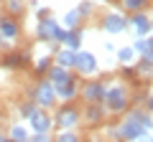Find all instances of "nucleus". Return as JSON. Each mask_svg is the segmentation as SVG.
I'll return each mask as SVG.
<instances>
[{"label":"nucleus","instance_id":"nucleus-7","mask_svg":"<svg viewBox=\"0 0 153 142\" xmlns=\"http://www.w3.org/2000/svg\"><path fill=\"white\" fill-rule=\"evenodd\" d=\"M100 26H102V31L107 33V36H117V33L128 31V18L123 15V13H117V10H110V13L102 15Z\"/></svg>","mask_w":153,"mask_h":142},{"label":"nucleus","instance_id":"nucleus-16","mask_svg":"<svg viewBox=\"0 0 153 142\" xmlns=\"http://www.w3.org/2000/svg\"><path fill=\"white\" fill-rule=\"evenodd\" d=\"M82 41H84V31L82 28H71V31H66L61 46H66V48H71V51H79L82 48Z\"/></svg>","mask_w":153,"mask_h":142},{"label":"nucleus","instance_id":"nucleus-28","mask_svg":"<svg viewBox=\"0 0 153 142\" xmlns=\"http://www.w3.org/2000/svg\"><path fill=\"white\" fill-rule=\"evenodd\" d=\"M146 109H148V112H151V114H153V94H151V97L146 99Z\"/></svg>","mask_w":153,"mask_h":142},{"label":"nucleus","instance_id":"nucleus-10","mask_svg":"<svg viewBox=\"0 0 153 142\" xmlns=\"http://www.w3.org/2000/svg\"><path fill=\"white\" fill-rule=\"evenodd\" d=\"M56 97H59V102H74V99L79 97V79L71 76L69 81L59 84V86H56Z\"/></svg>","mask_w":153,"mask_h":142},{"label":"nucleus","instance_id":"nucleus-5","mask_svg":"<svg viewBox=\"0 0 153 142\" xmlns=\"http://www.w3.org/2000/svg\"><path fill=\"white\" fill-rule=\"evenodd\" d=\"M21 36H23L21 20H18L16 15L3 13V15H0V38L5 41L8 46H13V43H18V41H21Z\"/></svg>","mask_w":153,"mask_h":142},{"label":"nucleus","instance_id":"nucleus-23","mask_svg":"<svg viewBox=\"0 0 153 142\" xmlns=\"http://www.w3.org/2000/svg\"><path fill=\"white\" fill-rule=\"evenodd\" d=\"M3 5H5L8 15H16V18L26 10V3H23V0H3Z\"/></svg>","mask_w":153,"mask_h":142},{"label":"nucleus","instance_id":"nucleus-26","mask_svg":"<svg viewBox=\"0 0 153 142\" xmlns=\"http://www.w3.org/2000/svg\"><path fill=\"white\" fill-rule=\"evenodd\" d=\"M76 10H79V15H82V18H89L94 13V3H92V0H82V3L76 5Z\"/></svg>","mask_w":153,"mask_h":142},{"label":"nucleus","instance_id":"nucleus-27","mask_svg":"<svg viewBox=\"0 0 153 142\" xmlns=\"http://www.w3.org/2000/svg\"><path fill=\"white\" fill-rule=\"evenodd\" d=\"M28 142H54V135L51 132H31Z\"/></svg>","mask_w":153,"mask_h":142},{"label":"nucleus","instance_id":"nucleus-33","mask_svg":"<svg viewBox=\"0 0 153 142\" xmlns=\"http://www.w3.org/2000/svg\"><path fill=\"white\" fill-rule=\"evenodd\" d=\"M148 41H151V48H153V36H151V38H148Z\"/></svg>","mask_w":153,"mask_h":142},{"label":"nucleus","instance_id":"nucleus-30","mask_svg":"<svg viewBox=\"0 0 153 142\" xmlns=\"http://www.w3.org/2000/svg\"><path fill=\"white\" fill-rule=\"evenodd\" d=\"M0 142H13V140H10L8 135H0Z\"/></svg>","mask_w":153,"mask_h":142},{"label":"nucleus","instance_id":"nucleus-9","mask_svg":"<svg viewBox=\"0 0 153 142\" xmlns=\"http://www.w3.org/2000/svg\"><path fill=\"white\" fill-rule=\"evenodd\" d=\"M28 127H31V132H51L54 130V117H51L49 109H38L28 119Z\"/></svg>","mask_w":153,"mask_h":142},{"label":"nucleus","instance_id":"nucleus-20","mask_svg":"<svg viewBox=\"0 0 153 142\" xmlns=\"http://www.w3.org/2000/svg\"><path fill=\"white\" fill-rule=\"evenodd\" d=\"M38 109H41V107H38V104L36 102H33V99H23V102H21V107H18V114H21V119H31V117L33 114H36V112Z\"/></svg>","mask_w":153,"mask_h":142},{"label":"nucleus","instance_id":"nucleus-25","mask_svg":"<svg viewBox=\"0 0 153 142\" xmlns=\"http://www.w3.org/2000/svg\"><path fill=\"white\" fill-rule=\"evenodd\" d=\"M138 74H148V76H153V59H146V56H140V61H138Z\"/></svg>","mask_w":153,"mask_h":142},{"label":"nucleus","instance_id":"nucleus-14","mask_svg":"<svg viewBox=\"0 0 153 142\" xmlns=\"http://www.w3.org/2000/svg\"><path fill=\"white\" fill-rule=\"evenodd\" d=\"M54 64H59V66H64V69H71V71H74V66H76V51L66 48V46L56 48V51H54Z\"/></svg>","mask_w":153,"mask_h":142},{"label":"nucleus","instance_id":"nucleus-22","mask_svg":"<svg viewBox=\"0 0 153 142\" xmlns=\"http://www.w3.org/2000/svg\"><path fill=\"white\" fill-rule=\"evenodd\" d=\"M54 142H82V137L76 130H59L54 135Z\"/></svg>","mask_w":153,"mask_h":142},{"label":"nucleus","instance_id":"nucleus-29","mask_svg":"<svg viewBox=\"0 0 153 142\" xmlns=\"http://www.w3.org/2000/svg\"><path fill=\"white\" fill-rule=\"evenodd\" d=\"M105 48H107V51H112V53L117 51V48H115V43H112V41H105Z\"/></svg>","mask_w":153,"mask_h":142},{"label":"nucleus","instance_id":"nucleus-13","mask_svg":"<svg viewBox=\"0 0 153 142\" xmlns=\"http://www.w3.org/2000/svg\"><path fill=\"white\" fill-rule=\"evenodd\" d=\"M31 53H26V51H10V53H5V59H3V64L8 66V69H26V66H31Z\"/></svg>","mask_w":153,"mask_h":142},{"label":"nucleus","instance_id":"nucleus-21","mask_svg":"<svg viewBox=\"0 0 153 142\" xmlns=\"http://www.w3.org/2000/svg\"><path fill=\"white\" fill-rule=\"evenodd\" d=\"M115 56H117V61H120L123 66H125V64H133V61L138 59V53H135L133 46H123V48H117V51H115Z\"/></svg>","mask_w":153,"mask_h":142},{"label":"nucleus","instance_id":"nucleus-1","mask_svg":"<svg viewBox=\"0 0 153 142\" xmlns=\"http://www.w3.org/2000/svg\"><path fill=\"white\" fill-rule=\"evenodd\" d=\"M36 41L41 43H61L66 36V28H61V23L54 15H41L36 23V31H33Z\"/></svg>","mask_w":153,"mask_h":142},{"label":"nucleus","instance_id":"nucleus-15","mask_svg":"<svg viewBox=\"0 0 153 142\" xmlns=\"http://www.w3.org/2000/svg\"><path fill=\"white\" fill-rule=\"evenodd\" d=\"M71 76H74V74H71V69H64V66H59V64H51V69L46 71V79H49L54 86H59V84L69 81Z\"/></svg>","mask_w":153,"mask_h":142},{"label":"nucleus","instance_id":"nucleus-31","mask_svg":"<svg viewBox=\"0 0 153 142\" xmlns=\"http://www.w3.org/2000/svg\"><path fill=\"white\" fill-rule=\"evenodd\" d=\"M5 46H8V43H5V41H3V38H0V48H5Z\"/></svg>","mask_w":153,"mask_h":142},{"label":"nucleus","instance_id":"nucleus-4","mask_svg":"<svg viewBox=\"0 0 153 142\" xmlns=\"http://www.w3.org/2000/svg\"><path fill=\"white\" fill-rule=\"evenodd\" d=\"M79 122H82V112L76 109L71 102H64V107L54 114V127L56 130H76Z\"/></svg>","mask_w":153,"mask_h":142},{"label":"nucleus","instance_id":"nucleus-3","mask_svg":"<svg viewBox=\"0 0 153 142\" xmlns=\"http://www.w3.org/2000/svg\"><path fill=\"white\" fill-rule=\"evenodd\" d=\"M31 99L41 107V109H51L56 102H59V97H56V86L49 81L46 76H41V81L33 86V94H31Z\"/></svg>","mask_w":153,"mask_h":142},{"label":"nucleus","instance_id":"nucleus-11","mask_svg":"<svg viewBox=\"0 0 153 142\" xmlns=\"http://www.w3.org/2000/svg\"><path fill=\"white\" fill-rule=\"evenodd\" d=\"M128 26L135 31V36H148V33H151V18H148L143 10L130 13V18H128Z\"/></svg>","mask_w":153,"mask_h":142},{"label":"nucleus","instance_id":"nucleus-19","mask_svg":"<svg viewBox=\"0 0 153 142\" xmlns=\"http://www.w3.org/2000/svg\"><path fill=\"white\" fill-rule=\"evenodd\" d=\"M51 64H54V53H44V56H38V59L33 61V74H36L38 79L46 76V71L51 69Z\"/></svg>","mask_w":153,"mask_h":142},{"label":"nucleus","instance_id":"nucleus-24","mask_svg":"<svg viewBox=\"0 0 153 142\" xmlns=\"http://www.w3.org/2000/svg\"><path fill=\"white\" fill-rule=\"evenodd\" d=\"M120 5H123V10H128V13H138V10H143V8L148 5V0H120Z\"/></svg>","mask_w":153,"mask_h":142},{"label":"nucleus","instance_id":"nucleus-6","mask_svg":"<svg viewBox=\"0 0 153 142\" xmlns=\"http://www.w3.org/2000/svg\"><path fill=\"white\" fill-rule=\"evenodd\" d=\"M105 91H107V84L100 81V79H87V81L79 86V97L84 99V104H102L105 102Z\"/></svg>","mask_w":153,"mask_h":142},{"label":"nucleus","instance_id":"nucleus-8","mask_svg":"<svg viewBox=\"0 0 153 142\" xmlns=\"http://www.w3.org/2000/svg\"><path fill=\"white\" fill-rule=\"evenodd\" d=\"M74 71L79 74V76H94L100 71V64H97V56L92 53V51H76V66Z\"/></svg>","mask_w":153,"mask_h":142},{"label":"nucleus","instance_id":"nucleus-17","mask_svg":"<svg viewBox=\"0 0 153 142\" xmlns=\"http://www.w3.org/2000/svg\"><path fill=\"white\" fill-rule=\"evenodd\" d=\"M82 20L84 18L79 15V10H76V8H69V10L64 13V15H61V28H66V31H71V28H79L82 26Z\"/></svg>","mask_w":153,"mask_h":142},{"label":"nucleus","instance_id":"nucleus-12","mask_svg":"<svg viewBox=\"0 0 153 142\" xmlns=\"http://www.w3.org/2000/svg\"><path fill=\"white\" fill-rule=\"evenodd\" d=\"M105 114H107L105 104H87V109L82 112V122H87V124L97 127V124H102Z\"/></svg>","mask_w":153,"mask_h":142},{"label":"nucleus","instance_id":"nucleus-32","mask_svg":"<svg viewBox=\"0 0 153 142\" xmlns=\"http://www.w3.org/2000/svg\"><path fill=\"white\" fill-rule=\"evenodd\" d=\"M89 142H102V140H100V137H94V140H89Z\"/></svg>","mask_w":153,"mask_h":142},{"label":"nucleus","instance_id":"nucleus-2","mask_svg":"<svg viewBox=\"0 0 153 142\" xmlns=\"http://www.w3.org/2000/svg\"><path fill=\"white\" fill-rule=\"evenodd\" d=\"M102 104H105V109H107V114H125L130 109V91H128V86H123V84L107 86Z\"/></svg>","mask_w":153,"mask_h":142},{"label":"nucleus","instance_id":"nucleus-18","mask_svg":"<svg viewBox=\"0 0 153 142\" xmlns=\"http://www.w3.org/2000/svg\"><path fill=\"white\" fill-rule=\"evenodd\" d=\"M8 137H10L13 142H28V137H31V130H28L26 124H21V122H16V124H10L8 127V132H5Z\"/></svg>","mask_w":153,"mask_h":142},{"label":"nucleus","instance_id":"nucleus-34","mask_svg":"<svg viewBox=\"0 0 153 142\" xmlns=\"http://www.w3.org/2000/svg\"><path fill=\"white\" fill-rule=\"evenodd\" d=\"M151 33H153V18H151Z\"/></svg>","mask_w":153,"mask_h":142}]
</instances>
